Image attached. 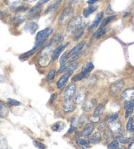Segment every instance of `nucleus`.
I'll list each match as a JSON object with an SVG mask.
<instances>
[{
	"instance_id": "nucleus-1",
	"label": "nucleus",
	"mask_w": 134,
	"mask_h": 149,
	"mask_svg": "<svg viewBox=\"0 0 134 149\" xmlns=\"http://www.w3.org/2000/svg\"><path fill=\"white\" fill-rule=\"evenodd\" d=\"M53 32V28L51 27H47L43 29L41 31L38 32L36 34V42H35V45L33 48L37 49L38 47H40L42 46L44 42L47 40L49 36L52 34Z\"/></svg>"
},
{
	"instance_id": "nucleus-2",
	"label": "nucleus",
	"mask_w": 134,
	"mask_h": 149,
	"mask_svg": "<svg viewBox=\"0 0 134 149\" xmlns=\"http://www.w3.org/2000/svg\"><path fill=\"white\" fill-rule=\"evenodd\" d=\"M87 24V22H84L81 17H76L73 19H71L70 21L69 22L66 31L70 34H74L79 28H85Z\"/></svg>"
},
{
	"instance_id": "nucleus-3",
	"label": "nucleus",
	"mask_w": 134,
	"mask_h": 149,
	"mask_svg": "<svg viewBox=\"0 0 134 149\" xmlns=\"http://www.w3.org/2000/svg\"><path fill=\"white\" fill-rule=\"evenodd\" d=\"M74 14V10L71 7H67L61 13L59 18V24L61 26L66 24L71 20Z\"/></svg>"
},
{
	"instance_id": "nucleus-4",
	"label": "nucleus",
	"mask_w": 134,
	"mask_h": 149,
	"mask_svg": "<svg viewBox=\"0 0 134 149\" xmlns=\"http://www.w3.org/2000/svg\"><path fill=\"white\" fill-rule=\"evenodd\" d=\"M124 86V81L123 79H119L114 83H113L110 87V91L113 95L116 96L122 90V87Z\"/></svg>"
},
{
	"instance_id": "nucleus-5",
	"label": "nucleus",
	"mask_w": 134,
	"mask_h": 149,
	"mask_svg": "<svg viewBox=\"0 0 134 149\" xmlns=\"http://www.w3.org/2000/svg\"><path fill=\"white\" fill-rule=\"evenodd\" d=\"M76 89V85L74 84H71L67 86L63 92L64 99H69L73 97L75 94Z\"/></svg>"
},
{
	"instance_id": "nucleus-6",
	"label": "nucleus",
	"mask_w": 134,
	"mask_h": 149,
	"mask_svg": "<svg viewBox=\"0 0 134 149\" xmlns=\"http://www.w3.org/2000/svg\"><path fill=\"white\" fill-rule=\"evenodd\" d=\"M76 103L70 99H64L63 104V110L65 113H71L76 109Z\"/></svg>"
},
{
	"instance_id": "nucleus-7",
	"label": "nucleus",
	"mask_w": 134,
	"mask_h": 149,
	"mask_svg": "<svg viewBox=\"0 0 134 149\" xmlns=\"http://www.w3.org/2000/svg\"><path fill=\"white\" fill-rule=\"evenodd\" d=\"M73 71L66 70V72L63 74L62 76H61V78H59L58 81L57 82V87L58 89H61L64 86V84L68 81L69 78L73 75Z\"/></svg>"
},
{
	"instance_id": "nucleus-8",
	"label": "nucleus",
	"mask_w": 134,
	"mask_h": 149,
	"mask_svg": "<svg viewBox=\"0 0 134 149\" xmlns=\"http://www.w3.org/2000/svg\"><path fill=\"white\" fill-rule=\"evenodd\" d=\"M68 44H69L68 42L64 43L59 45L58 47L55 49V50H54L53 52L52 53V56H51V61H52V62L55 61L57 59L59 58V56L61 55V54L63 53V51H64V49L66 47V46Z\"/></svg>"
},
{
	"instance_id": "nucleus-9",
	"label": "nucleus",
	"mask_w": 134,
	"mask_h": 149,
	"mask_svg": "<svg viewBox=\"0 0 134 149\" xmlns=\"http://www.w3.org/2000/svg\"><path fill=\"white\" fill-rule=\"evenodd\" d=\"M42 5L38 4L36 6L32 7V8L29 10V11L27 13V16L29 17L34 18V19H35L36 17H40V13L42 11Z\"/></svg>"
},
{
	"instance_id": "nucleus-10",
	"label": "nucleus",
	"mask_w": 134,
	"mask_h": 149,
	"mask_svg": "<svg viewBox=\"0 0 134 149\" xmlns=\"http://www.w3.org/2000/svg\"><path fill=\"white\" fill-rule=\"evenodd\" d=\"M85 45H86V42H85L79 43L78 45H76L73 49H72L71 50L69 51L68 53H65L66 58L68 59L69 58L72 57V56L75 55V54H76L77 53H78L79 51H80L82 49V48L84 47Z\"/></svg>"
},
{
	"instance_id": "nucleus-11",
	"label": "nucleus",
	"mask_w": 134,
	"mask_h": 149,
	"mask_svg": "<svg viewBox=\"0 0 134 149\" xmlns=\"http://www.w3.org/2000/svg\"><path fill=\"white\" fill-rule=\"evenodd\" d=\"M63 0H55L48 5L47 9L45 11V14L52 13L57 9L58 7L60 6Z\"/></svg>"
},
{
	"instance_id": "nucleus-12",
	"label": "nucleus",
	"mask_w": 134,
	"mask_h": 149,
	"mask_svg": "<svg viewBox=\"0 0 134 149\" xmlns=\"http://www.w3.org/2000/svg\"><path fill=\"white\" fill-rule=\"evenodd\" d=\"M38 28V25L35 20H30L25 24L24 30L25 31L30 32L31 34H34Z\"/></svg>"
},
{
	"instance_id": "nucleus-13",
	"label": "nucleus",
	"mask_w": 134,
	"mask_h": 149,
	"mask_svg": "<svg viewBox=\"0 0 134 149\" xmlns=\"http://www.w3.org/2000/svg\"><path fill=\"white\" fill-rule=\"evenodd\" d=\"M103 17V12L100 11V13H99L97 15V16H96V17H95L94 21L93 22L92 24L89 26L88 28H87V30H88L89 32H91L93 30L95 29V28H97L98 26H99V24H100V21L102 20Z\"/></svg>"
},
{
	"instance_id": "nucleus-14",
	"label": "nucleus",
	"mask_w": 134,
	"mask_h": 149,
	"mask_svg": "<svg viewBox=\"0 0 134 149\" xmlns=\"http://www.w3.org/2000/svg\"><path fill=\"white\" fill-rule=\"evenodd\" d=\"M108 127L112 132L116 133H119L122 130V124L120 121H115L114 120L113 122H110Z\"/></svg>"
},
{
	"instance_id": "nucleus-15",
	"label": "nucleus",
	"mask_w": 134,
	"mask_h": 149,
	"mask_svg": "<svg viewBox=\"0 0 134 149\" xmlns=\"http://www.w3.org/2000/svg\"><path fill=\"white\" fill-rule=\"evenodd\" d=\"M121 98L125 100L133 99L134 98V88L130 87V88L126 89L121 94Z\"/></svg>"
},
{
	"instance_id": "nucleus-16",
	"label": "nucleus",
	"mask_w": 134,
	"mask_h": 149,
	"mask_svg": "<svg viewBox=\"0 0 134 149\" xmlns=\"http://www.w3.org/2000/svg\"><path fill=\"white\" fill-rule=\"evenodd\" d=\"M29 4L28 3H22L17 7H11L10 9L11 11L15 13H20L25 12L29 9Z\"/></svg>"
},
{
	"instance_id": "nucleus-17",
	"label": "nucleus",
	"mask_w": 134,
	"mask_h": 149,
	"mask_svg": "<svg viewBox=\"0 0 134 149\" xmlns=\"http://www.w3.org/2000/svg\"><path fill=\"white\" fill-rule=\"evenodd\" d=\"M94 130L95 125L93 124V123H91V124H87L86 125H85L84 130L82 132V135L84 136V137H88V136L92 134Z\"/></svg>"
},
{
	"instance_id": "nucleus-18",
	"label": "nucleus",
	"mask_w": 134,
	"mask_h": 149,
	"mask_svg": "<svg viewBox=\"0 0 134 149\" xmlns=\"http://www.w3.org/2000/svg\"><path fill=\"white\" fill-rule=\"evenodd\" d=\"M9 113V109L7 105L5 104L3 101L0 100V118H3L7 117Z\"/></svg>"
},
{
	"instance_id": "nucleus-19",
	"label": "nucleus",
	"mask_w": 134,
	"mask_h": 149,
	"mask_svg": "<svg viewBox=\"0 0 134 149\" xmlns=\"http://www.w3.org/2000/svg\"><path fill=\"white\" fill-rule=\"evenodd\" d=\"M97 104V101L95 99H93L89 101L84 102L82 109H83L84 111L86 112L91 111V110L93 109V108L95 106V104Z\"/></svg>"
},
{
	"instance_id": "nucleus-20",
	"label": "nucleus",
	"mask_w": 134,
	"mask_h": 149,
	"mask_svg": "<svg viewBox=\"0 0 134 149\" xmlns=\"http://www.w3.org/2000/svg\"><path fill=\"white\" fill-rule=\"evenodd\" d=\"M97 8H98L97 6H91L87 7V8L84 9L83 13H82L83 16L85 18H87L90 15L92 14L93 13H94L95 11H96Z\"/></svg>"
},
{
	"instance_id": "nucleus-21",
	"label": "nucleus",
	"mask_w": 134,
	"mask_h": 149,
	"mask_svg": "<svg viewBox=\"0 0 134 149\" xmlns=\"http://www.w3.org/2000/svg\"><path fill=\"white\" fill-rule=\"evenodd\" d=\"M101 134L99 132H97L94 133V134L91 135V137H90V143H91L93 144H98L99 142L100 139H101Z\"/></svg>"
},
{
	"instance_id": "nucleus-22",
	"label": "nucleus",
	"mask_w": 134,
	"mask_h": 149,
	"mask_svg": "<svg viewBox=\"0 0 134 149\" xmlns=\"http://www.w3.org/2000/svg\"><path fill=\"white\" fill-rule=\"evenodd\" d=\"M63 41V37L62 36L61 34H58L54 35L52 37V38L51 39V40L50 41V42L55 45H58L59 44H61Z\"/></svg>"
},
{
	"instance_id": "nucleus-23",
	"label": "nucleus",
	"mask_w": 134,
	"mask_h": 149,
	"mask_svg": "<svg viewBox=\"0 0 134 149\" xmlns=\"http://www.w3.org/2000/svg\"><path fill=\"white\" fill-rule=\"evenodd\" d=\"M88 76H89L88 74L86 73L85 72L82 71L80 73H79L78 74H76L75 76H74L73 78H72L71 80H72V81H73V82H77V81H79L82 80V79L87 78V77Z\"/></svg>"
},
{
	"instance_id": "nucleus-24",
	"label": "nucleus",
	"mask_w": 134,
	"mask_h": 149,
	"mask_svg": "<svg viewBox=\"0 0 134 149\" xmlns=\"http://www.w3.org/2000/svg\"><path fill=\"white\" fill-rule=\"evenodd\" d=\"M24 0H4L7 6L11 7H17L23 3Z\"/></svg>"
},
{
	"instance_id": "nucleus-25",
	"label": "nucleus",
	"mask_w": 134,
	"mask_h": 149,
	"mask_svg": "<svg viewBox=\"0 0 134 149\" xmlns=\"http://www.w3.org/2000/svg\"><path fill=\"white\" fill-rule=\"evenodd\" d=\"M64 127H65V124H64V122H57L51 126V130L53 132H61V131H63L64 130Z\"/></svg>"
},
{
	"instance_id": "nucleus-26",
	"label": "nucleus",
	"mask_w": 134,
	"mask_h": 149,
	"mask_svg": "<svg viewBox=\"0 0 134 149\" xmlns=\"http://www.w3.org/2000/svg\"><path fill=\"white\" fill-rule=\"evenodd\" d=\"M27 17H28L27 14L25 15H17V16L13 18V21L14 24H15L17 26H19L20 24H21L24 21V20L27 19Z\"/></svg>"
},
{
	"instance_id": "nucleus-27",
	"label": "nucleus",
	"mask_w": 134,
	"mask_h": 149,
	"mask_svg": "<svg viewBox=\"0 0 134 149\" xmlns=\"http://www.w3.org/2000/svg\"><path fill=\"white\" fill-rule=\"evenodd\" d=\"M94 69V65L91 62H87L82 66V71L89 74L90 72Z\"/></svg>"
},
{
	"instance_id": "nucleus-28",
	"label": "nucleus",
	"mask_w": 134,
	"mask_h": 149,
	"mask_svg": "<svg viewBox=\"0 0 134 149\" xmlns=\"http://www.w3.org/2000/svg\"><path fill=\"white\" fill-rule=\"evenodd\" d=\"M86 95L84 92H80L76 95L75 99H74V102L77 104H81L86 98Z\"/></svg>"
},
{
	"instance_id": "nucleus-29",
	"label": "nucleus",
	"mask_w": 134,
	"mask_h": 149,
	"mask_svg": "<svg viewBox=\"0 0 134 149\" xmlns=\"http://www.w3.org/2000/svg\"><path fill=\"white\" fill-rule=\"evenodd\" d=\"M51 62V60H50V59L47 57V56H41V58L39 61V63L40 66H43V67L48 66Z\"/></svg>"
},
{
	"instance_id": "nucleus-30",
	"label": "nucleus",
	"mask_w": 134,
	"mask_h": 149,
	"mask_svg": "<svg viewBox=\"0 0 134 149\" xmlns=\"http://www.w3.org/2000/svg\"><path fill=\"white\" fill-rule=\"evenodd\" d=\"M116 17H117L116 15H112V16H109L107 18H105V19L102 21L101 24H100V26L99 28V29H102V28H104L105 26H106V25L108 24V23L110 22L113 19H114Z\"/></svg>"
},
{
	"instance_id": "nucleus-31",
	"label": "nucleus",
	"mask_w": 134,
	"mask_h": 149,
	"mask_svg": "<svg viewBox=\"0 0 134 149\" xmlns=\"http://www.w3.org/2000/svg\"><path fill=\"white\" fill-rule=\"evenodd\" d=\"M105 107L104 105L103 104H99L96 108H95L94 114L99 116L100 114H102L103 113L105 112Z\"/></svg>"
},
{
	"instance_id": "nucleus-32",
	"label": "nucleus",
	"mask_w": 134,
	"mask_h": 149,
	"mask_svg": "<svg viewBox=\"0 0 134 149\" xmlns=\"http://www.w3.org/2000/svg\"><path fill=\"white\" fill-rule=\"evenodd\" d=\"M126 130L129 132H134V124H133V120L132 118H130L128 120V122L126 124Z\"/></svg>"
},
{
	"instance_id": "nucleus-33",
	"label": "nucleus",
	"mask_w": 134,
	"mask_h": 149,
	"mask_svg": "<svg viewBox=\"0 0 134 149\" xmlns=\"http://www.w3.org/2000/svg\"><path fill=\"white\" fill-rule=\"evenodd\" d=\"M83 53H84L83 51H79L78 53H77L76 54H75V55L72 56L71 58L68 61V62H67V63H68V65H70V64L75 62V61L78 60V58L81 57V56L83 55Z\"/></svg>"
},
{
	"instance_id": "nucleus-34",
	"label": "nucleus",
	"mask_w": 134,
	"mask_h": 149,
	"mask_svg": "<svg viewBox=\"0 0 134 149\" xmlns=\"http://www.w3.org/2000/svg\"><path fill=\"white\" fill-rule=\"evenodd\" d=\"M56 74V70L55 69H51L47 74V76H46V80H47L48 82H50L53 80V79L55 78Z\"/></svg>"
},
{
	"instance_id": "nucleus-35",
	"label": "nucleus",
	"mask_w": 134,
	"mask_h": 149,
	"mask_svg": "<svg viewBox=\"0 0 134 149\" xmlns=\"http://www.w3.org/2000/svg\"><path fill=\"white\" fill-rule=\"evenodd\" d=\"M36 49H34V48H33L32 50L28 51H27V53H23L22 55L20 56L19 58H27L28 57H30V56H32V55L34 54V53L36 52Z\"/></svg>"
},
{
	"instance_id": "nucleus-36",
	"label": "nucleus",
	"mask_w": 134,
	"mask_h": 149,
	"mask_svg": "<svg viewBox=\"0 0 134 149\" xmlns=\"http://www.w3.org/2000/svg\"><path fill=\"white\" fill-rule=\"evenodd\" d=\"M7 148V141L6 137L2 135H0V148Z\"/></svg>"
},
{
	"instance_id": "nucleus-37",
	"label": "nucleus",
	"mask_w": 134,
	"mask_h": 149,
	"mask_svg": "<svg viewBox=\"0 0 134 149\" xmlns=\"http://www.w3.org/2000/svg\"><path fill=\"white\" fill-rule=\"evenodd\" d=\"M76 143L78 145L84 146L86 147H87L90 145V141L84 140V139H78L76 141Z\"/></svg>"
},
{
	"instance_id": "nucleus-38",
	"label": "nucleus",
	"mask_w": 134,
	"mask_h": 149,
	"mask_svg": "<svg viewBox=\"0 0 134 149\" xmlns=\"http://www.w3.org/2000/svg\"><path fill=\"white\" fill-rule=\"evenodd\" d=\"M118 116H119V112H116L114 114H113L112 115H109V116H107V118H106V121H109V122H113L116 120L118 118Z\"/></svg>"
},
{
	"instance_id": "nucleus-39",
	"label": "nucleus",
	"mask_w": 134,
	"mask_h": 149,
	"mask_svg": "<svg viewBox=\"0 0 134 149\" xmlns=\"http://www.w3.org/2000/svg\"><path fill=\"white\" fill-rule=\"evenodd\" d=\"M124 107L125 109H127L130 107H134V100H126L124 102Z\"/></svg>"
},
{
	"instance_id": "nucleus-40",
	"label": "nucleus",
	"mask_w": 134,
	"mask_h": 149,
	"mask_svg": "<svg viewBox=\"0 0 134 149\" xmlns=\"http://www.w3.org/2000/svg\"><path fill=\"white\" fill-rule=\"evenodd\" d=\"M7 102H8V103L10 104L12 106H20V105H21V102L17 101V100H15L13 99H11V98H9L7 99Z\"/></svg>"
},
{
	"instance_id": "nucleus-41",
	"label": "nucleus",
	"mask_w": 134,
	"mask_h": 149,
	"mask_svg": "<svg viewBox=\"0 0 134 149\" xmlns=\"http://www.w3.org/2000/svg\"><path fill=\"white\" fill-rule=\"evenodd\" d=\"M118 146H119V143H118V140H114L112 142L109 143L107 147L108 148L114 149V148H118Z\"/></svg>"
},
{
	"instance_id": "nucleus-42",
	"label": "nucleus",
	"mask_w": 134,
	"mask_h": 149,
	"mask_svg": "<svg viewBox=\"0 0 134 149\" xmlns=\"http://www.w3.org/2000/svg\"><path fill=\"white\" fill-rule=\"evenodd\" d=\"M89 120L90 122H91L94 124V123H98L100 121V117L97 115H92L89 118Z\"/></svg>"
},
{
	"instance_id": "nucleus-43",
	"label": "nucleus",
	"mask_w": 134,
	"mask_h": 149,
	"mask_svg": "<svg viewBox=\"0 0 134 149\" xmlns=\"http://www.w3.org/2000/svg\"><path fill=\"white\" fill-rule=\"evenodd\" d=\"M33 144H34V145L35 146V147L38 148L44 149V148H46V146L44 145H43V143H40V142H39V141H36V140L34 141H33Z\"/></svg>"
},
{
	"instance_id": "nucleus-44",
	"label": "nucleus",
	"mask_w": 134,
	"mask_h": 149,
	"mask_svg": "<svg viewBox=\"0 0 134 149\" xmlns=\"http://www.w3.org/2000/svg\"><path fill=\"white\" fill-rule=\"evenodd\" d=\"M133 108L134 107H130L128 109H126V114H125V118L127 119L129 117H130V116L133 113Z\"/></svg>"
},
{
	"instance_id": "nucleus-45",
	"label": "nucleus",
	"mask_w": 134,
	"mask_h": 149,
	"mask_svg": "<svg viewBox=\"0 0 134 149\" xmlns=\"http://www.w3.org/2000/svg\"><path fill=\"white\" fill-rule=\"evenodd\" d=\"M103 137L106 139H112L113 137V135L111 131L110 130L105 132L103 134Z\"/></svg>"
},
{
	"instance_id": "nucleus-46",
	"label": "nucleus",
	"mask_w": 134,
	"mask_h": 149,
	"mask_svg": "<svg viewBox=\"0 0 134 149\" xmlns=\"http://www.w3.org/2000/svg\"><path fill=\"white\" fill-rule=\"evenodd\" d=\"M67 60H68V58H66V54H65V53H64L63 55H62V56H61L60 60H59V63H60L61 65H63V64L66 63L67 62Z\"/></svg>"
},
{
	"instance_id": "nucleus-47",
	"label": "nucleus",
	"mask_w": 134,
	"mask_h": 149,
	"mask_svg": "<svg viewBox=\"0 0 134 149\" xmlns=\"http://www.w3.org/2000/svg\"><path fill=\"white\" fill-rule=\"evenodd\" d=\"M68 63H64V64H63V65H62L60 67V68L59 69L57 73L61 74L62 72H63L64 70H66V68H67V67H68Z\"/></svg>"
},
{
	"instance_id": "nucleus-48",
	"label": "nucleus",
	"mask_w": 134,
	"mask_h": 149,
	"mask_svg": "<svg viewBox=\"0 0 134 149\" xmlns=\"http://www.w3.org/2000/svg\"><path fill=\"white\" fill-rule=\"evenodd\" d=\"M57 98V93H53L52 95H51V97H50V103H53V102H55V101Z\"/></svg>"
},
{
	"instance_id": "nucleus-49",
	"label": "nucleus",
	"mask_w": 134,
	"mask_h": 149,
	"mask_svg": "<svg viewBox=\"0 0 134 149\" xmlns=\"http://www.w3.org/2000/svg\"><path fill=\"white\" fill-rule=\"evenodd\" d=\"M0 15L4 17H10V13L6 10H2V11H0Z\"/></svg>"
},
{
	"instance_id": "nucleus-50",
	"label": "nucleus",
	"mask_w": 134,
	"mask_h": 149,
	"mask_svg": "<svg viewBox=\"0 0 134 149\" xmlns=\"http://www.w3.org/2000/svg\"><path fill=\"white\" fill-rule=\"evenodd\" d=\"M77 1H78V0H66L64 4L67 5L68 6H70L74 3H75Z\"/></svg>"
},
{
	"instance_id": "nucleus-51",
	"label": "nucleus",
	"mask_w": 134,
	"mask_h": 149,
	"mask_svg": "<svg viewBox=\"0 0 134 149\" xmlns=\"http://www.w3.org/2000/svg\"><path fill=\"white\" fill-rule=\"evenodd\" d=\"M112 13H114V11H113L111 9V6H110V5H109L106 9V14L107 15H111Z\"/></svg>"
},
{
	"instance_id": "nucleus-52",
	"label": "nucleus",
	"mask_w": 134,
	"mask_h": 149,
	"mask_svg": "<svg viewBox=\"0 0 134 149\" xmlns=\"http://www.w3.org/2000/svg\"><path fill=\"white\" fill-rule=\"evenodd\" d=\"M118 141H120V143L122 144H127L128 143H129V141L128 139H120Z\"/></svg>"
},
{
	"instance_id": "nucleus-53",
	"label": "nucleus",
	"mask_w": 134,
	"mask_h": 149,
	"mask_svg": "<svg viewBox=\"0 0 134 149\" xmlns=\"http://www.w3.org/2000/svg\"><path fill=\"white\" fill-rule=\"evenodd\" d=\"M98 1H99V0H89V1H87V3L89 5H93L94 4L95 2H97Z\"/></svg>"
},
{
	"instance_id": "nucleus-54",
	"label": "nucleus",
	"mask_w": 134,
	"mask_h": 149,
	"mask_svg": "<svg viewBox=\"0 0 134 149\" xmlns=\"http://www.w3.org/2000/svg\"><path fill=\"white\" fill-rule=\"evenodd\" d=\"M50 1V0H40V1H38V4H40V5H43V4L45 3L46 2H47V1Z\"/></svg>"
},
{
	"instance_id": "nucleus-55",
	"label": "nucleus",
	"mask_w": 134,
	"mask_h": 149,
	"mask_svg": "<svg viewBox=\"0 0 134 149\" xmlns=\"http://www.w3.org/2000/svg\"><path fill=\"white\" fill-rule=\"evenodd\" d=\"M105 124H104V123H102V124L99 125V126L98 127V129H99V130H103L105 128Z\"/></svg>"
},
{
	"instance_id": "nucleus-56",
	"label": "nucleus",
	"mask_w": 134,
	"mask_h": 149,
	"mask_svg": "<svg viewBox=\"0 0 134 149\" xmlns=\"http://www.w3.org/2000/svg\"><path fill=\"white\" fill-rule=\"evenodd\" d=\"M128 148H134V141L130 144V145L128 146Z\"/></svg>"
},
{
	"instance_id": "nucleus-57",
	"label": "nucleus",
	"mask_w": 134,
	"mask_h": 149,
	"mask_svg": "<svg viewBox=\"0 0 134 149\" xmlns=\"http://www.w3.org/2000/svg\"><path fill=\"white\" fill-rule=\"evenodd\" d=\"M131 15V13L130 12H127V13H126L123 15V17L124 18H126V17H127L128 16H129V15Z\"/></svg>"
},
{
	"instance_id": "nucleus-58",
	"label": "nucleus",
	"mask_w": 134,
	"mask_h": 149,
	"mask_svg": "<svg viewBox=\"0 0 134 149\" xmlns=\"http://www.w3.org/2000/svg\"><path fill=\"white\" fill-rule=\"evenodd\" d=\"M25 1H29V2H33V1H36V0H24Z\"/></svg>"
},
{
	"instance_id": "nucleus-59",
	"label": "nucleus",
	"mask_w": 134,
	"mask_h": 149,
	"mask_svg": "<svg viewBox=\"0 0 134 149\" xmlns=\"http://www.w3.org/2000/svg\"><path fill=\"white\" fill-rule=\"evenodd\" d=\"M133 135H134V133H133Z\"/></svg>"
},
{
	"instance_id": "nucleus-60",
	"label": "nucleus",
	"mask_w": 134,
	"mask_h": 149,
	"mask_svg": "<svg viewBox=\"0 0 134 149\" xmlns=\"http://www.w3.org/2000/svg\"><path fill=\"white\" fill-rule=\"evenodd\" d=\"M133 124H134V122H133Z\"/></svg>"
}]
</instances>
